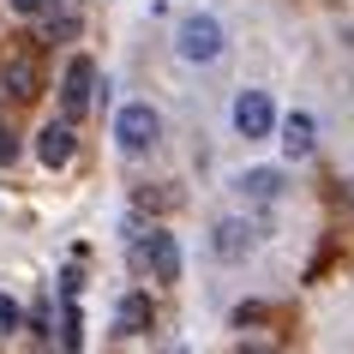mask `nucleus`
Segmentation results:
<instances>
[{
	"instance_id": "1",
	"label": "nucleus",
	"mask_w": 354,
	"mask_h": 354,
	"mask_svg": "<svg viewBox=\"0 0 354 354\" xmlns=\"http://www.w3.org/2000/svg\"><path fill=\"white\" fill-rule=\"evenodd\" d=\"M114 138H120L127 156H145V150L162 138V114L150 109V102H127V109L114 114Z\"/></svg>"
},
{
	"instance_id": "2",
	"label": "nucleus",
	"mask_w": 354,
	"mask_h": 354,
	"mask_svg": "<svg viewBox=\"0 0 354 354\" xmlns=\"http://www.w3.org/2000/svg\"><path fill=\"white\" fill-rule=\"evenodd\" d=\"M174 48L205 66V60L223 55V24H216V19H187V24H180V37H174Z\"/></svg>"
},
{
	"instance_id": "3",
	"label": "nucleus",
	"mask_w": 354,
	"mask_h": 354,
	"mask_svg": "<svg viewBox=\"0 0 354 354\" xmlns=\"http://www.w3.org/2000/svg\"><path fill=\"white\" fill-rule=\"evenodd\" d=\"M234 127H241V138H270V127H277L270 96H264V91H241V102H234Z\"/></svg>"
},
{
	"instance_id": "4",
	"label": "nucleus",
	"mask_w": 354,
	"mask_h": 354,
	"mask_svg": "<svg viewBox=\"0 0 354 354\" xmlns=\"http://www.w3.org/2000/svg\"><path fill=\"white\" fill-rule=\"evenodd\" d=\"M73 150H78L73 120H48V127L37 132V156H42L48 168H66V162H73Z\"/></svg>"
},
{
	"instance_id": "5",
	"label": "nucleus",
	"mask_w": 354,
	"mask_h": 354,
	"mask_svg": "<svg viewBox=\"0 0 354 354\" xmlns=\"http://www.w3.org/2000/svg\"><path fill=\"white\" fill-rule=\"evenodd\" d=\"M60 96H66V114H84L91 109V96H96V66L84 55L66 66V84H60Z\"/></svg>"
},
{
	"instance_id": "6",
	"label": "nucleus",
	"mask_w": 354,
	"mask_h": 354,
	"mask_svg": "<svg viewBox=\"0 0 354 354\" xmlns=\"http://www.w3.org/2000/svg\"><path fill=\"white\" fill-rule=\"evenodd\" d=\"M282 150H288V156H313V114H288V120H282Z\"/></svg>"
},
{
	"instance_id": "7",
	"label": "nucleus",
	"mask_w": 354,
	"mask_h": 354,
	"mask_svg": "<svg viewBox=\"0 0 354 354\" xmlns=\"http://www.w3.org/2000/svg\"><path fill=\"white\" fill-rule=\"evenodd\" d=\"M246 246H252V228H246V223H234V216L216 223V252H223V259H241Z\"/></svg>"
},
{
	"instance_id": "8",
	"label": "nucleus",
	"mask_w": 354,
	"mask_h": 354,
	"mask_svg": "<svg viewBox=\"0 0 354 354\" xmlns=\"http://www.w3.org/2000/svg\"><path fill=\"white\" fill-rule=\"evenodd\" d=\"M241 192H246V198H277L282 174H277V168H252V174H241Z\"/></svg>"
},
{
	"instance_id": "9",
	"label": "nucleus",
	"mask_w": 354,
	"mask_h": 354,
	"mask_svg": "<svg viewBox=\"0 0 354 354\" xmlns=\"http://www.w3.org/2000/svg\"><path fill=\"white\" fill-rule=\"evenodd\" d=\"M120 330H127V336L150 330V300L145 295H127V300H120Z\"/></svg>"
},
{
	"instance_id": "10",
	"label": "nucleus",
	"mask_w": 354,
	"mask_h": 354,
	"mask_svg": "<svg viewBox=\"0 0 354 354\" xmlns=\"http://www.w3.org/2000/svg\"><path fill=\"white\" fill-rule=\"evenodd\" d=\"M0 84H6V91L12 96H37V66H30V60H12V66H6V78H0Z\"/></svg>"
},
{
	"instance_id": "11",
	"label": "nucleus",
	"mask_w": 354,
	"mask_h": 354,
	"mask_svg": "<svg viewBox=\"0 0 354 354\" xmlns=\"http://www.w3.org/2000/svg\"><path fill=\"white\" fill-rule=\"evenodd\" d=\"M78 324H84V318H78V300H66V306H60V348L66 354H78V342H84Z\"/></svg>"
},
{
	"instance_id": "12",
	"label": "nucleus",
	"mask_w": 354,
	"mask_h": 354,
	"mask_svg": "<svg viewBox=\"0 0 354 354\" xmlns=\"http://www.w3.org/2000/svg\"><path fill=\"white\" fill-rule=\"evenodd\" d=\"M132 205H138V210H174V205H180V192H174V187H138V192H132Z\"/></svg>"
},
{
	"instance_id": "13",
	"label": "nucleus",
	"mask_w": 354,
	"mask_h": 354,
	"mask_svg": "<svg viewBox=\"0 0 354 354\" xmlns=\"http://www.w3.org/2000/svg\"><path fill=\"white\" fill-rule=\"evenodd\" d=\"M78 30V12H55V19L42 24V42H66Z\"/></svg>"
},
{
	"instance_id": "14",
	"label": "nucleus",
	"mask_w": 354,
	"mask_h": 354,
	"mask_svg": "<svg viewBox=\"0 0 354 354\" xmlns=\"http://www.w3.org/2000/svg\"><path fill=\"white\" fill-rule=\"evenodd\" d=\"M12 156H19V132L0 127V162H12Z\"/></svg>"
},
{
	"instance_id": "15",
	"label": "nucleus",
	"mask_w": 354,
	"mask_h": 354,
	"mask_svg": "<svg viewBox=\"0 0 354 354\" xmlns=\"http://www.w3.org/2000/svg\"><path fill=\"white\" fill-rule=\"evenodd\" d=\"M19 318H24V313H19L6 295H0V330H19Z\"/></svg>"
},
{
	"instance_id": "16",
	"label": "nucleus",
	"mask_w": 354,
	"mask_h": 354,
	"mask_svg": "<svg viewBox=\"0 0 354 354\" xmlns=\"http://www.w3.org/2000/svg\"><path fill=\"white\" fill-rule=\"evenodd\" d=\"M259 318H264L259 300H252V306H234V324H259Z\"/></svg>"
},
{
	"instance_id": "17",
	"label": "nucleus",
	"mask_w": 354,
	"mask_h": 354,
	"mask_svg": "<svg viewBox=\"0 0 354 354\" xmlns=\"http://www.w3.org/2000/svg\"><path fill=\"white\" fill-rule=\"evenodd\" d=\"M241 354H282L277 342H241Z\"/></svg>"
},
{
	"instance_id": "18",
	"label": "nucleus",
	"mask_w": 354,
	"mask_h": 354,
	"mask_svg": "<svg viewBox=\"0 0 354 354\" xmlns=\"http://www.w3.org/2000/svg\"><path fill=\"white\" fill-rule=\"evenodd\" d=\"M12 6H19V12H42V6H48V0H12Z\"/></svg>"
}]
</instances>
